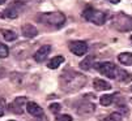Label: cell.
Segmentation results:
<instances>
[{
    "label": "cell",
    "instance_id": "1",
    "mask_svg": "<svg viewBox=\"0 0 132 121\" xmlns=\"http://www.w3.org/2000/svg\"><path fill=\"white\" fill-rule=\"evenodd\" d=\"M86 83V77L81 73L67 70L60 76V87L65 92H76Z\"/></svg>",
    "mask_w": 132,
    "mask_h": 121
},
{
    "label": "cell",
    "instance_id": "2",
    "mask_svg": "<svg viewBox=\"0 0 132 121\" xmlns=\"http://www.w3.org/2000/svg\"><path fill=\"white\" fill-rule=\"evenodd\" d=\"M39 22L45 25H51L55 27H62L65 24V16L60 12H46V13H39L37 17Z\"/></svg>",
    "mask_w": 132,
    "mask_h": 121
},
{
    "label": "cell",
    "instance_id": "3",
    "mask_svg": "<svg viewBox=\"0 0 132 121\" xmlns=\"http://www.w3.org/2000/svg\"><path fill=\"white\" fill-rule=\"evenodd\" d=\"M111 26L118 31H131L132 30V17L119 12L111 17Z\"/></svg>",
    "mask_w": 132,
    "mask_h": 121
},
{
    "label": "cell",
    "instance_id": "4",
    "mask_svg": "<svg viewBox=\"0 0 132 121\" xmlns=\"http://www.w3.org/2000/svg\"><path fill=\"white\" fill-rule=\"evenodd\" d=\"M82 17L86 20V21L94 24V25H103L107 20V14L98 11V9H94V8H86L82 12Z\"/></svg>",
    "mask_w": 132,
    "mask_h": 121
},
{
    "label": "cell",
    "instance_id": "5",
    "mask_svg": "<svg viewBox=\"0 0 132 121\" xmlns=\"http://www.w3.org/2000/svg\"><path fill=\"white\" fill-rule=\"evenodd\" d=\"M96 69L103 74L105 77H109L111 79H117V76H118V67L115 64H112L110 61H103V63H98L96 65Z\"/></svg>",
    "mask_w": 132,
    "mask_h": 121
},
{
    "label": "cell",
    "instance_id": "6",
    "mask_svg": "<svg viewBox=\"0 0 132 121\" xmlns=\"http://www.w3.org/2000/svg\"><path fill=\"white\" fill-rule=\"evenodd\" d=\"M26 104H28V99L25 96H18L9 104V111L16 115H21V113H24Z\"/></svg>",
    "mask_w": 132,
    "mask_h": 121
},
{
    "label": "cell",
    "instance_id": "7",
    "mask_svg": "<svg viewBox=\"0 0 132 121\" xmlns=\"http://www.w3.org/2000/svg\"><path fill=\"white\" fill-rule=\"evenodd\" d=\"M89 47L82 40H72L69 42V51L76 56H84L88 52Z\"/></svg>",
    "mask_w": 132,
    "mask_h": 121
},
{
    "label": "cell",
    "instance_id": "8",
    "mask_svg": "<svg viewBox=\"0 0 132 121\" xmlns=\"http://www.w3.org/2000/svg\"><path fill=\"white\" fill-rule=\"evenodd\" d=\"M96 111V106L92 102H88V100H82L76 106V112L80 116H90L94 113Z\"/></svg>",
    "mask_w": 132,
    "mask_h": 121
},
{
    "label": "cell",
    "instance_id": "9",
    "mask_svg": "<svg viewBox=\"0 0 132 121\" xmlns=\"http://www.w3.org/2000/svg\"><path fill=\"white\" fill-rule=\"evenodd\" d=\"M22 7V4L21 3H11V5L4 11V12H2L0 13V17H5V18H11V20H13V18H17V16H18V8H21Z\"/></svg>",
    "mask_w": 132,
    "mask_h": 121
},
{
    "label": "cell",
    "instance_id": "10",
    "mask_svg": "<svg viewBox=\"0 0 132 121\" xmlns=\"http://www.w3.org/2000/svg\"><path fill=\"white\" fill-rule=\"evenodd\" d=\"M51 52V46H48V44H46V46H41L38 50L35 51V53H34V60L37 63H43L45 60L47 59V56H48V53Z\"/></svg>",
    "mask_w": 132,
    "mask_h": 121
},
{
    "label": "cell",
    "instance_id": "11",
    "mask_svg": "<svg viewBox=\"0 0 132 121\" xmlns=\"http://www.w3.org/2000/svg\"><path fill=\"white\" fill-rule=\"evenodd\" d=\"M21 33H22V35L25 38L31 39V38H35L37 35H38V29L31 24H24L21 26Z\"/></svg>",
    "mask_w": 132,
    "mask_h": 121
},
{
    "label": "cell",
    "instance_id": "12",
    "mask_svg": "<svg viewBox=\"0 0 132 121\" xmlns=\"http://www.w3.org/2000/svg\"><path fill=\"white\" fill-rule=\"evenodd\" d=\"M26 111L34 116V117H42L43 116V109L41 108L39 104H37L35 102H28L26 104Z\"/></svg>",
    "mask_w": 132,
    "mask_h": 121
},
{
    "label": "cell",
    "instance_id": "13",
    "mask_svg": "<svg viewBox=\"0 0 132 121\" xmlns=\"http://www.w3.org/2000/svg\"><path fill=\"white\" fill-rule=\"evenodd\" d=\"M93 86L96 90L98 91H106V90H110L111 89V85L105 79H101V78H96L93 81Z\"/></svg>",
    "mask_w": 132,
    "mask_h": 121
},
{
    "label": "cell",
    "instance_id": "14",
    "mask_svg": "<svg viewBox=\"0 0 132 121\" xmlns=\"http://www.w3.org/2000/svg\"><path fill=\"white\" fill-rule=\"evenodd\" d=\"M0 34L3 35V38L7 40V42H13V40L17 39V34L13 30L9 29H0Z\"/></svg>",
    "mask_w": 132,
    "mask_h": 121
},
{
    "label": "cell",
    "instance_id": "15",
    "mask_svg": "<svg viewBox=\"0 0 132 121\" xmlns=\"http://www.w3.org/2000/svg\"><path fill=\"white\" fill-rule=\"evenodd\" d=\"M118 60L123 65H132V53L131 52H122V53H119Z\"/></svg>",
    "mask_w": 132,
    "mask_h": 121
},
{
    "label": "cell",
    "instance_id": "16",
    "mask_svg": "<svg viewBox=\"0 0 132 121\" xmlns=\"http://www.w3.org/2000/svg\"><path fill=\"white\" fill-rule=\"evenodd\" d=\"M63 63H64V56L58 55V56L52 57L48 61V68L50 69H56L58 67H60V64H63Z\"/></svg>",
    "mask_w": 132,
    "mask_h": 121
},
{
    "label": "cell",
    "instance_id": "17",
    "mask_svg": "<svg viewBox=\"0 0 132 121\" xmlns=\"http://www.w3.org/2000/svg\"><path fill=\"white\" fill-rule=\"evenodd\" d=\"M92 67H94V56H86L80 63V68L82 70H89Z\"/></svg>",
    "mask_w": 132,
    "mask_h": 121
},
{
    "label": "cell",
    "instance_id": "18",
    "mask_svg": "<svg viewBox=\"0 0 132 121\" xmlns=\"http://www.w3.org/2000/svg\"><path fill=\"white\" fill-rule=\"evenodd\" d=\"M115 96H117V94H106V95H102L101 98H100V103H101V106H110L112 102H114V99H115Z\"/></svg>",
    "mask_w": 132,
    "mask_h": 121
},
{
    "label": "cell",
    "instance_id": "19",
    "mask_svg": "<svg viewBox=\"0 0 132 121\" xmlns=\"http://www.w3.org/2000/svg\"><path fill=\"white\" fill-rule=\"evenodd\" d=\"M117 79L126 82V81L132 79V74H129L128 72H126V70H123V69H118V76H117Z\"/></svg>",
    "mask_w": 132,
    "mask_h": 121
},
{
    "label": "cell",
    "instance_id": "20",
    "mask_svg": "<svg viewBox=\"0 0 132 121\" xmlns=\"http://www.w3.org/2000/svg\"><path fill=\"white\" fill-rule=\"evenodd\" d=\"M122 118L123 117L119 112H112L105 118V121H122Z\"/></svg>",
    "mask_w": 132,
    "mask_h": 121
},
{
    "label": "cell",
    "instance_id": "21",
    "mask_svg": "<svg viewBox=\"0 0 132 121\" xmlns=\"http://www.w3.org/2000/svg\"><path fill=\"white\" fill-rule=\"evenodd\" d=\"M8 55H9V48L4 43L0 42V59H5L8 57Z\"/></svg>",
    "mask_w": 132,
    "mask_h": 121
},
{
    "label": "cell",
    "instance_id": "22",
    "mask_svg": "<svg viewBox=\"0 0 132 121\" xmlns=\"http://www.w3.org/2000/svg\"><path fill=\"white\" fill-rule=\"evenodd\" d=\"M50 111L54 113V115H56V113H59L60 111H62V106L59 104V103H52V104H50Z\"/></svg>",
    "mask_w": 132,
    "mask_h": 121
},
{
    "label": "cell",
    "instance_id": "23",
    "mask_svg": "<svg viewBox=\"0 0 132 121\" xmlns=\"http://www.w3.org/2000/svg\"><path fill=\"white\" fill-rule=\"evenodd\" d=\"M55 121H72L71 115H58L55 117Z\"/></svg>",
    "mask_w": 132,
    "mask_h": 121
},
{
    "label": "cell",
    "instance_id": "24",
    "mask_svg": "<svg viewBox=\"0 0 132 121\" xmlns=\"http://www.w3.org/2000/svg\"><path fill=\"white\" fill-rule=\"evenodd\" d=\"M7 108V103H5V99L4 98H0V116H3Z\"/></svg>",
    "mask_w": 132,
    "mask_h": 121
},
{
    "label": "cell",
    "instance_id": "25",
    "mask_svg": "<svg viewBox=\"0 0 132 121\" xmlns=\"http://www.w3.org/2000/svg\"><path fill=\"white\" fill-rule=\"evenodd\" d=\"M118 108L120 109V111H123V113H128V109H127V107L123 104V106H118Z\"/></svg>",
    "mask_w": 132,
    "mask_h": 121
},
{
    "label": "cell",
    "instance_id": "26",
    "mask_svg": "<svg viewBox=\"0 0 132 121\" xmlns=\"http://www.w3.org/2000/svg\"><path fill=\"white\" fill-rule=\"evenodd\" d=\"M109 2H111L112 4H118V3L120 2V0H109Z\"/></svg>",
    "mask_w": 132,
    "mask_h": 121
},
{
    "label": "cell",
    "instance_id": "27",
    "mask_svg": "<svg viewBox=\"0 0 132 121\" xmlns=\"http://www.w3.org/2000/svg\"><path fill=\"white\" fill-rule=\"evenodd\" d=\"M5 2H7V0H0V4H4Z\"/></svg>",
    "mask_w": 132,
    "mask_h": 121
},
{
    "label": "cell",
    "instance_id": "28",
    "mask_svg": "<svg viewBox=\"0 0 132 121\" xmlns=\"http://www.w3.org/2000/svg\"><path fill=\"white\" fill-rule=\"evenodd\" d=\"M35 2H38V3H41V2H43V0H35Z\"/></svg>",
    "mask_w": 132,
    "mask_h": 121
},
{
    "label": "cell",
    "instance_id": "29",
    "mask_svg": "<svg viewBox=\"0 0 132 121\" xmlns=\"http://www.w3.org/2000/svg\"><path fill=\"white\" fill-rule=\"evenodd\" d=\"M131 42H132V35H131Z\"/></svg>",
    "mask_w": 132,
    "mask_h": 121
},
{
    "label": "cell",
    "instance_id": "30",
    "mask_svg": "<svg viewBox=\"0 0 132 121\" xmlns=\"http://www.w3.org/2000/svg\"><path fill=\"white\" fill-rule=\"evenodd\" d=\"M131 91H132V87H131Z\"/></svg>",
    "mask_w": 132,
    "mask_h": 121
},
{
    "label": "cell",
    "instance_id": "31",
    "mask_svg": "<svg viewBox=\"0 0 132 121\" xmlns=\"http://www.w3.org/2000/svg\"><path fill=\"white\" fill-rule=\"evenodd\" d=\"M9 121H12V120H9Z\"/></svg>",
    "mask_w": 132,
    "mask_h": 121
},
{
    "label": "cell",
    "instance_id": "32",
    "mask_svg": "<svg viewBox=\"0 0 132 121\" xmlns=\"http://www.w3.org/2000/svg\"><path fill=\"white\" fill-rule=\"evenodd\" d=\"M46 121H47V120H46Z\"/></svg>",
    "mask_w": 132,
    "mask_h": 121
}]
</instances>
